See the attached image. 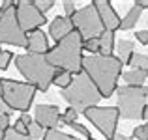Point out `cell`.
I'll return each instance as SVG.
<instances>
[{"label": "cell", "mask_w": 148, "mask_h": 140, "mask_svg": "<svg viewBox=\"0 0 148 140\" xmlns=\"http://www.w3.org/2000/svg\"><path fill=\"white\" fill-rule=\"evenodd\" d=\"M122 62L116 56H84L83 58V73L96 84L101 93V99H109L118 88V79L122 75Z\"/></svg>", "instance_id": "obj_1"}, {"label": "cell", "mask_w": 148, "mask_h": 140, "mask_svg": "<svg viewBox=\"0 0 148 140\" xmlns=\"http://www.w3.org/2000/svg\"><path fill=\"white\" fill-rule=\"evenodd\" d=\"M47 62L54 69H62L71 75L83 71V36L77 32L75 28L64 37V39L56 41L54 49H49L45 54Z\"/></svg>", "instance_id": "obj_2"}, {"label": "cell", "mask_w": 148, "mask_h": 140, "mask_svg": "<svg viewBox=\"0 0 148 140\" xmlns=\"http://www.w3.org/2000/svg\"><path fill=\"white\" fill-rule=\"evenodd\" d=\"M15 65L38 92H49L56 69L47 62L45 54H19L15 56Z\"/></svg>", "instance_id": "obj_3"}, {"label": "cell", "mask_w": 148, "mask_h": 140, "mask_svg": "<svg viewBox=\"0 0 148 140\" xmlns=\"http://www.w3.org/2000/svg\"><path fill=\"white\" fill-rule=\"evenodd\" d=\"M62 97L69 103V107L75 108L77 112H84L86 108L98 107L101 101V93L96 88V84L88 79L86 73H77L73 75L71 84L62 90Z\"/></svg>", "instance_id": "obj_4"}, {"label": "cell", "mask_w": 148, "mask_h": 140, "mask_svg": "<svg viewBox=\"0 0 148 140\" xmlns=\"http://www.w3.org/2000/svg\"><path fill=\"white\" fill-rule=\"evenodd\" d=\"M36 92L38 90L28 82H17L13 79H0V97L6 101V105L11 110H19L23 114L30 110Z\"/></svg>", "instance_id": "obj_5"}, {"label": "cell", "mask_w": 148, "mask_h": 140, "mask_svg": "<svg viewBox=\"0 0 148 140\" xmlns=\"http://www.w3.org/2000/svg\"><path fill=\"white\" fill-rule=\"evenodd\" d=\"M118 95V114L124 120H141L146 107L148 88L146 86H120L116 88Z\"/></svg>", "instance_id": "obj_6"}, {"label": "cell", "mask_w": 148, "mask_h": 140, "mask_svg": "<svg viewBox=\"0 0 148 140\" xmlns=\"http://www.w3.org/2000/svg\"><path fill=\"white\" fill-rule=\"evenodd\" d=\"M83 114L88 122H92L98 127V131L107 140H114L116 123L120 120V114H118L116 107H92V108H86Z\"/></svg>", "instance_id": "obj_7"}, {"label": "cell", "mask_w": 148, "mask_h": 140, "mask_svg": "<svg viewBox=\"0 0 148 140\" xmlns=\"http://www.w3.org/2000/svg\"><path fill=\"white\" fill-rule=\"evenodd\" d=\"M73 28L83 36V39H88V37H98L101 32H103V24L99 21V15L96 11L94 4H88L83 10H77L75 15L69 17Z\"/></svg>", "instance_id": "obj_8"}, {"label": "cell", "mask_w": 148, "mask_h": 140, "mask_svg": "<svg viewBox=\"0 0 148 140\" xmlns=\"http://www.w3.org/2000/svg\"><path fill=\"white\" fill-rule=\"evenodd\" d=\"M0 43L26 47V34L21 30L15 13V4L8 10L0 11Z\"/></svg>", "instance_id": "obj_9"}, {"label": "cell", "mask_w": 148, "mask_h": 140, "mask_svg": "<svg viewBox=\"0 0 148 140\" xmlns=\"http://www.w3.org/2000/svg\"><path fill=\"white\" fill-rule=\"evenodd\" d=\"M15 13H17V21L23 32H34L41 24L47 22L43 13L38 11V7L34 6V0H19L15 2Z\"/></svg>", "instance_id": "obj_10"}, {"label": "cell", "mask_w": 148, "mask_h": 140, "mask_svg": "<svg viewBox=\"0 0 148 140\" xmlns=\"http://www.w3.org/2000/svg\"><path fill=\"white\" fill-rule=\"evenodd\" d=\"M92 4H94L96 11H98V15H99V21H101V24H103V30H109V32L118 30L120 17L116 15L114 7H112V4L109 2V0H94Z\"/></svg>", "instance_id": "obj_11"}, {"label": "cell", "mask_w": 148, "mask_h": 140, "mask_svg": "<svg viewBox=\"0 0 148 140\" xmlns=\"http://www.w3.org/2000/svg\"><path fill=\"white\" fill-rule=\"evenodd\" d=\"M34 120L41 129H54L60 122V108L56 105H38L34 110Z\"/></svg>", "instance_id": "obj_12"}, {"label": "cell", "mask_w": 148, "mask_h": 140, "mask_svg": "<svg viewBox=\"0 0 148 140\" xmlns=\"http://www.w3.org/2000/svg\"><path fill=\"white\" fill-rule=\"evenodd\" d=\"M26 50L28 54H47L49 52V41L47 34L41 30H34V32L26 34Z\"/></svg>", "instance_id": "obj_13"}, {"label": "cell", "mask_w": 148, "mask_h": 140, "mask_svg": "<svg viewBox=\"0 0 148 140\" xmlns=\"http://www.w3.org/2000/svg\"><path fill=\"white\" fill-rule=\"evenodd\" d=\"M71 30H73L71 21H69L68 17H62V15L54 17L53 21H51V24H49V34H51V37H53V39H56V41L64 39V37L68 36Z\"/></svg>", "instance_id": "obj_14"}, {"label": "cell", "mask_w": 148, "mask_h": 140, "mask_svg": "<svg viewBox=\"0 0 148 140\" xmlns=\"http://www.w3.org/2000/svg\"><path fill=\"white\" fill-rule=\"evenodd\" d=\"M98 41H99V56H112V50H114V32L103 30L98 36Z\"/></svg>", "instance_id": "obj_15"}, {"label": "cell", "mask_w": 148, "mask_h": 140, "mask_svg": "<svg viewBox=\"0 0 148 140\" xmlns=\"http://www.w3.org/2000/svg\"><path fill=\"white\" fill-rule=\"evenodd\" d=\"M141 13H143L141 7L133 6V7H131V10L126 13V17L120 19V26H118V28H120V30H131V28H133V26L139 22V19H141Z\"/></svg>", "instance_id": "obj_16"}, {"label": "cell", "mask_w": 148, "mask_h": 140, "mask_svg": "<svg viewBox=\"0 0 148 140\" xmlns=\"http://www.w3.org/2000/svg\"><path fill=\"white\" fill-rule=\"evenodd\" d=\"M116 52H118V60L122 62V64H127V60L131 58V54L135 52V45L133 41L130 39H120L118 43H116Z\"/></svg>", "instance_id": "obj_17"}, {"label": "cell", "mask_w": 148, "mask_h": 140, "mask_svg": "<svg viewBox=\"0 0 148 140\" xmlns=\"http://www.w3.org/2000/svg\"><path fill=\"white\" fill-rule=\"evenodd\" d=\"M122 79L127 82V86H143V82L146 80V71L131 69V71L122 73Z\"/></svg>", "instance_id": "obj_18"}, {"label": "cell", "mask_w": 148, "mask_h": 140, "mask_svg": "<svg viewBox=\"0 0 148 140\" xmlns=\"http://www.w3.org/2000/svg\"><path fill=\"white\" fill-rule=\"evenodd\" d=\"M71 79H73L71 73L62 71V69H56V71H54V77H53V84L58 86L60 90H64V88H68L69 84H71Z\"/></svg>", "instance_id": "obj_19"}, {"label": "cell", "mask_w": 148, "mask_h": 140, "mask_svg": "<svg viewBox=\"0 0 148 140\" xmlns=\"http://www.w3.org/2000/svg\"><path fill=\"white\" fill-rule=\"evenodd\" d=\"M127 65H131V69L146 71V69H148V56H145V54H137V52H133V54H131V58L127 60Z\"/></svg>", "instance_id": "obj_20"}, {"label": "cell", "mask_w": 148, "mask_h": 140, "mask_svg": "<svg viewBox=\"0 0 148 140\" xmlns=\"http://www.w3.org/2000/svg\"><path fill=\"white\" fill-rule=\"evenodd\" d=\"M41 138L43 140H77L75 137L66 135V133H62V131H58V129H47Z\"/></svg>", "instance_id": "obj_21"}, {"label": "cell", "mask_w": 148, "mask_h": 140, "mask_svg": "<svg viewBox=\"0 0 148 140\" xmlns=\"http://www.w3.org/2000/svg\"><path fill=\"white\" fill-rule=\"evenodd\" d=\"M83 50H88L90 56L99 52V41L98 37H88V39H83Z\"/></svg>", "instance_id": "obj_22"}, {"label": "cell", "mask_w": 148, "mask_h": 140, "mask_svg": "<svg viewBox=\"0 0 148 140\" xmlns=\"http://www.w3.org/2000/svg\"><path fill=\"white\" fill-rule=\"evenodd\" d=\"M32 122V118H30L28 114H21V118L15 122V125H13V129L17 131V133H21V135H26V127H28V123Z\"/></svg>", "instance_id": "obj_23"}, {"label": "cell", "mask_w": 148, "mask_h": 140, "mask_svg": "<svg viewBox=\"0 0 148 140\" xmlns=\"http://www.w3.org/2000/svg\"><path fill=\"white\" fill-rule=\"evenodd\" d=\"M26 137L30 140H36V138H41L43 137V129H41L40 125H38L36 122H30L28 127H26Z\"/></svg>", "instance_id": "obj_24"}, {"label": "cell", "mask_w": 148, "mask_h": 140, "mask_svg": "<svg viewBox=\"0 0 148 140\" xmlns=\"http://www.w3.org/2000/svg\"><path fill=\"white\" fill-rule=\"evenodd\" d=\"M77 114H79V112H77L75 108L69 107V108H66V112L60 116V122L64 123V125H71V123L77 122Z\"/></svg>", "instance_id": "obj_25"}, {"label": "cell", "mask_w": 148, "mask_h": 140, "mask_svg": "<svg viewBox=\"0 0 148 140\" xmlns=\"http://www.w3.org/2000/svg\"><path fill=\"white\" fill-rule=\"evenodd\" d=\"M4 140H30V138L26 137V135L17 133L13 127H8V129L4 131Z\"/></svg>", "instance_id": "obj_26"}, {"label": "cell", "mask_w": 148, "mask_h": 140, "mask_svg": "<svg viewBox=\"0 0 148 140\" xmlns=\"http://www.w3.org/2000/svg\"><path fill=\"white\" fill-rule=\"evenodd\" d=\"M131 138H135V140H148V123L146 125H137L135 127Z\"/></svg>", "instance_id": "obj_27"}, {"label": "cell", "mask_w": 148, "mask_h": 140, "mask_svg": "<svg viewBox=\"0 0 148 140\" xmlns=\"http://www.w3.org/2000/svg\"><path fill=\"white\" fill-rule=\"evenodd\" d=\"M34 6L38 7V11H40V13L45 15L51 7L54 6V0H34Z\"/></svg>", "instance_id": "obj_28"}, {"label": "cell", "mask_w": 148, "mask_h": 140, "mask_svg": "<svg viewBox=\"0 0 148 140\" xmlns=\"http://www.w3.org/2000/svg\"><path fill=\"white\" fill-rule=\"evenodd\" d=\"M13 60V54L10 50H0V69H8L10 67V62Z\"/></svg>", "instance_id": "obj_29"}, {"label": "cell", "mask_w": 148, "mask_h": 140, "mask_svg": "<svg viewBox=\"0 0 148 140\" xmlns=\"http://www.w3.org/2000/svg\"><path fill=\"white\" fill-rule=\"evenodd\" d=\"M69 127H71V129H73V131H75V133H79V135H81V137H84V138H86V140H90V138H92V135H90V131H88V129H86V127H84V125H81V123H79V122H75V123H71V125H69Z\"/></svg>", "instance_id": "obj_30"}, {"label": "cell", "mask_w": 148, "mask_h": 140, "mask_svg": "<svg viewBox=\"0 0 148 140\" xmlns=\"http://www.w3.org/2000/svg\"><path fill=\"white\" fill-rule=\"evenodd\" d=\"M64 10H66V13H68V19H69L71 15H75V11H77V4L73 2V0H66V2H64Z\"/></svg>", "instance_id": "obj_31"}, {"label": "cell", "mask_w": 148, "mask_h": 140, "mask_svg": "<svg viewBox=\"0 0 148 140\" xmlns=\"http://www.w3.org/2000/svg\"><path fill=\"white\" fill-rule=\"evenodd\" d=\"M135 36H137V41H139V43L148 45V30H139Z\"/></svg>", "instance_id": "obj_32"}, {"label": "cell", "mask_w": 148, "mask_h": 140, "mask_svg": "<svg viewBox=\"0 0 148 140\" xmlns=\"http://www.w3.org/2000/svg\"><path fill=\"white\" fill-rule=\"evenodd\" d=\"M8 127H10V116L0 114V129H2V131H6Z\"/></svg>", "instance_id": "obj_33"}, {"label": "cell", "mask_w": 148, "mask_h": 140, "mask_svg": "<svg viewBox=\"0 0 148 140\" xmlns=\"http://www.w3.org/2000/svg\"><path fill=\"white\" fill-rule=\"evenodd\" d=\"M0 114H6V116H10V114H11V108L6 105V101H4L2 97H0Z\"/></svg>", "instance_id": "obj_34"}, {"label": "cell", "mask_w": 148, "mask_h": 140, "mask_svg": "<svg viewBox=\"0 0 148 140\" xmlns=\"http://www.w3.org/2000/svg\"><path fill=\"white\" fill-rule=\"evenodd\" d=\"M133 6L141 7V10H148V0H135V2H133Z\"/></svg>", "instance_id": "obj_35"}, {"label": "cell", "mask_w": 148, "mask_h": 140, "mask_svg": "<svg viewBox=\"0 0 148 140\" xmlns=\"http://www.w3.org/2000/svg\"><path fill=\"white\" fill-rule=\"evenodd\" d=\"M114 140H135V138H131V137H126V135H116Z\"/></svg>", "instance_id": "obj_36"}, {"label": "cell", "mask_w": 148, "mask_h": 140, "mask_svg": "<svg viewBox=\"0 0 148 140\" xmlns=\"http://www.w3.org/2000/svg\"><path fill=\"white\" fill-rule=\"evenodd\" d=\"M143 118H145L146 122H148V105L145 107V110H143Z\"/></svg>", "instance_id": "obj_37"}, {"label": "cell", "mask_w": 148, "mask_h": 140, "mask_svg": "<svg viewBox=\"0 0 148 140\" xmlns=\"http://www.w3.org/2000/svg\"><path fill=\"white\" fill-rule=\"evenodd\" d=\"M0 140H4V131L0 129Z\"/></svg>", "instance_id": "obj_38"}, {"label": "cell", "mask_w": 148, "mask_h": 140, "mask_svg": "<svg viewBox=\"0 0 148 140\" xmlns=\"http://www.w3.org/2000/svg\"><path fill=\"white\" fill-rule=\"evenodd\" d=\"M146 77H148V69H146Z\"/></svg>", "instance_id": "obj_39"}]
</instances>
